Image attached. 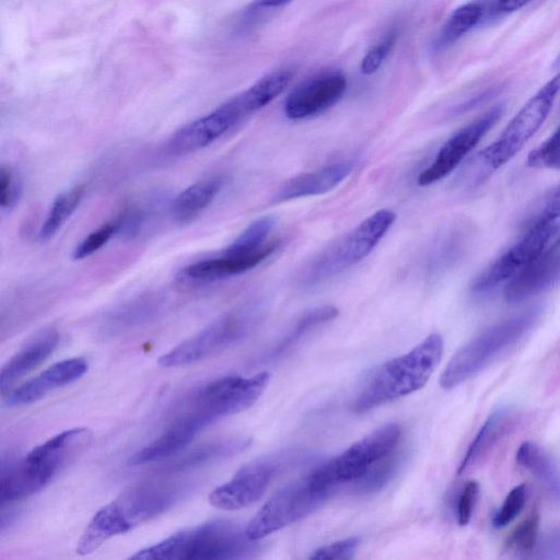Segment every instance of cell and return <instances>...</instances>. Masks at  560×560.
<instances>
[{"mask_svg": "<svg viewBox=\"0 0 560 560\" xmlns=\"http://www.w3.org/2000/svg\"><path fill=\"white\" fill-rule=\"evenodd\" d=\"M443 348L442 336L431 334L409 352L384 363L353 400V412H368L422 388L440 363Z\"/></svg>", "mask_w": 560, "mask_h": 560, "instance_id": "obj_1", "label": "cell"}, {"mask_svg": "<svg viewBox=\"0 0 560 560\" xmlns=\"http://www.w3.org/2000/svg\"><path fill=\"white\" fill-rule=\"evenodd\" d=\"M240 524L215 520L175 533L156 545L139 550L130 559H241L258 551Z\"/></svg>", "mask_w": 560, "mask_h": 560, "instance_id": "obj_2", "label": "cell"}, {"mask_svg": "<svg viewBox=\"0 0 560 560\" xmlns=\"http://www.w3.org/2000/svg\"><path fill=\"white\" fill-rule=\"evenodd\" d=\"M541 308L533 306L481 331L450 360L440 385L451 389L479 373L526 336L538 322Z\"/></svg>", "mask_w": 560, "mask_h": 560, "instance_id": "obj_3", "label": "cell"}, {"mask_svg": "<svg viewBox=\"0 0 560 560\" xmlns=\"http://www.w3.org/2000/svg\"><path fill=\"white\" fill-rule=\"evenodd\" d=\"M265 313L266 305L260 300L243 303L160 357L159 364L180 366L215 355L246 338L262 320Z\"/></svg>", "mask_w": 560, "mask_h": 560, "instance_id": "obj_4", "label": "cell"}, {"mask_svg": "<svg viewBox=\"0 0 560 560\" xmlns=\"http://www.w3.org/2000/svg\"><path fill=\"white\" fill-rule=\"evenodd\" d=\"M559 75L550 79L517 112L500 137L485 148L471 163L474 183L479 184L512 160L547 119L559 92Z\"/></svg>", "mask_w": 560, "mask_h": 560, "instance_id": "obj_5", "label": "cell"}, {"mask_svg": "<svg viewBox=\"0 0 560 560\" xmlns=\"http://www.w3.org/2000/svg\"><path fill=\"white\" fill-rule=\"evenodd\" d=\"M396 220L389 209H380L351 231L330 243L304 268V285L320 283L364 259L380 243Z\"/></svg>", "mask_w": 560, "mask_h": 560, "instance_id": "obj_6", "label": "cell"}, {"mask_svg": "<svg viewBox=\"0 0 560 560\" xmlns=\"http://www.w3.org/2000/svg\"><path fill=\"white\" fill-rule=\"evenodd\" d=\"M559 189L549 195L527 231L474 281L471 292L485 294L508 281L517 270L541 254L558 237Z\"/></svg>", "mask_w": 560, "mask_h": 560, "instance_id": "obj_7", "label": "cell"}, {"mask_svg": "<svg viewBox=\"0 0 560 560\" xmlns=\"http://www.w3.org/2000/svg\"><path fill=\"white\" fill-rule=\"evenodd\" d=\"M269 380L268 372L250 377L232 375L218 378L196 390L177 413L190 416L207 427L222 417L249 408Z\"/></svg>", "mask_w": 560, "mask_h": 560, "instance_id": "obj_8", "label": "cell"}, {"mask_svg": "<svg viewBox=\"0 0 560 560\" xmlns=\"http://www.w3.org/2000/svg\"><path fill=\"white\" fill-rule=\"evenodd\" d=\"M335 493L317 486L308 474L269 499L245 526V533L250 539H261L311 515Z\"/></svg>", "mask_w": 560, "mask_h": 560, "instance_id": "obj_9", "label": "cell"}, {"mask_svg": "<svg viewBox=\"0 0 560 560\" xmlns=\"http://www.w3.org/2000/svg\"><path fill=\"white\" fill-rule=\"evenodd\" d=\"M401 435L395 422L374 429L338 456L323 463L311 475L323 486L338 490L360 478L374 463L393 452Z\"/></svg>", "mask_w": 560, "mask_h": 560, "instance_id": "obj_10", "label": "cell"}, {"mask_svg": "<svg viewBox=\"0 0 560 560\" xmlns=\"http://www.w3.org/2000/svg\"><path fill=\"white\" fill-rule=\"evenodd\" d=\"M503 110V105H497L455 132L440 148L432 163L417 176V185L429 186L450 175L497 124Z\"/></svg>", "mask_w": 560, "mask_h": 560, "instance_id": "obj_11", "label": "cell"}, {"mask_svg": "<svg viewBox=\"0 0 560 560\" xmlns=\"http://www.w3.org/2000/svg\"><path fill=\"white\" fill-rule=\"evenodd\" d=\"M186 490L178 481L151 480L129 487L113 502L131 529L171 509Z\"/></svg>", "mask_w": 560, "mask_h": 560, "instance_id": "obj_12", "label": "cell"}, {"mask_svg": "<svg viewBox=\"0 0 560 560\" xmlns=\"http://www.w3.org/2000/svg\"><path fill=\"white\" fill-rule=\"evenodd\" d=\"M347 78L338 70L318 72L299 83L284 102V114L293 120L317 116L343 96Z\"/></svg>", "mask_w": 560, "mask_h": 560, "instance_id": "obj_13", "label": "cell"}, {"mask_svg": "<svg viewBox=\"0 0 560 560\" xmlns=\"http://www.w3.org/2000/svg\"><path fill=\"white\" fill-rule=\"evenodd\" d=\"M280 465L276 459H259L245 465L231 480L212 490L210 504L226 511L253 504L265 494Z\"/></svg>", "mask_w": 560, "mask_h": 560, "instance_id": "obj_14", "label": "cell"}, {"mask_svg": "<svg viewBox=\"0 0 560 560\" xmlns=\"http://www.w3.org/2000/svg\"><path fill=\"white\" fill-rule=\"evenodd\" d=\"M230 101L179 128L165 143V154L180 156L201 150L243 120Z\"/></svg>", "mask_w": 560, "mask_h": 560, "instance_id": "obj_15", "label": "cell"}, {"mask_svg": "<svg viewBox=\"0 0 560 560\" xmlns=\"http://www.w3.org/2000/svg\"><path fill=\"white\" fill-rule=\"evenodd\" d=\"M560 271L559 240L549 244L536 258L517 270L503 289L505 302L515 304L528 300L558 282Z\"/></svg>", "mask_w": 560, "mask_h": 560, "instance_id": "obj_16", "label": "cell"}, {"mask_svg": "<svg viewBox=\"0 0 560 560\" xmlns=\"http://www.w3.org/2000/svg\"><path fill=\"white\" fill-rule=\"evenodd\" d=\"M279 241L264 244L258 249L244 255H220L186 266L179 279L195 284L211 283L228 277L244 273L264 262L279 247Z\"/></svg>", "mask_w": 560, "mask_h": 560, "instance_id": "obj_17", "label": "cell"}, {"mask_svg": "<svg viewBox=\"0 0 560 560\" xmlns=\"http://www.w3.org/2000/svg\"><path fill=\"white\" fill-rule=\"evenodd\" d=\"M59 338V332L55 328H44L1 365L0 395L8 397L21 380L55 351Z\"/></svg>", "mask_w": 560, "mask_h": 560, "instance_id": "obj_18", "label": "cell"}, {"mask_svg": "<svg viewBox=\"0 0 560 560\" xmlns=\"http://www.w3.org/2000/svg\"><path fill=\"white\" fill-rule=\"evenodd\" d=\"M355 163L354 159H348L295 176L275 192L272 201L285 202L328 192L351 174Z\"/></svg>", "mask_w": 560, "mask_h": 560, "instance_id": "obj_19", "label": "cell"}, {"mask_svg": "<svg viewBox=\"0 0 560 560\" xmlns=\"http://www.w3.org/2000/svg\"><path fill=\"white\" fill-rule=\"evenodd\" d=\"M88 371V363L82 358L59 361L37 376L15 387L8 396L11 404L26 405L38 401L49 392L71 384Z\"/></svg>", "mask_w": 560, "mask_h": 560, "instance_id": "obj_20", "label": "cell"}, {"mask_svg": "<svg viewBox=\"0 0 560 560\" xmlns=\"http://www.w3.org/2000/svg\"><path fill=\"white\" fill-rule=\"evenodd\" d=\"M55 472L50 466L27 456L0 468V504L34 494L46 486Z\"/></svg>", "mask_w": 560, "mask_h": 560, "instance_id": "obj_21", "label": "cell"}, {"mask_svg": "<svg viewBox=\"0 0 560 560\" xmlns=\"http://www.w3.org/2000/svg\"><path fill=\"white\" fill-rule=\"evenodd\" d=\"M203 428L192 417L176 415L156 439L131 456L129 463L142 465L175 455L185 448Z\"/></svg>", "mask_w": 560, "mask_h": 560, "instance_id": "obj_22", "label": "cell"}, {"mask_svg": "<svg viewBox=\"0 0 560 560\" xmlns=\"http://www.w3.org/2000/svg\"><path fill=\"white\" fill-rule=\"evenodd\" d=\"M515 418L516 412L510 407H500L494 410L487 418L468 446V450L458 466V475H463L469 468L487 457L511 430Z\"/></svg>", "mask_w": 560, "mask_h": 560, "instance_id": "obj_23", "label": "cell"}, {"mask_svg": "<svg viewBox=\"0 0 560 560\" xmlns=\"http://www.w3.org/2000/svg\"><path fill=\"white\" fill-rule=\"evenodd\" d=\"M91 440L92 432L88 428L69 429L34 447L26 456L58 471L83 452Z\"/></svg>", "mask_w": 560, "mask_h": 560, "instance_id": "obj_24", "label": "cell"}, {"mask_svg": "<svg viewBox=\"0 0 560 560\" xmlns=\"http://www.w3.org/2000/svg\"><path fill=\"white\" fill-rule=\"evenodd\" d=\"M294 75L290 67H281L259 78L253 85L231 100L243 118L260 110L289 85Z\"/></svg>", "mask_w": 560, "mask_h": 560, "instance_id": "obj_25", "label": "cell"}, {"mask_svg": "<svg viewBox=\"0 0 560 560\" xmlns=\"http://www.w3.org/2000/svg\"><path fill=\"white\" fill-rule=\"evenodd\" d=\"M516 462L529 471L559 501V469L552 456L538 444L523 442L516 452Z\"/></svg>", "mask_w": 560, "mask_h": 560, "instance_id": "obj_26", "label": "cell"}, {"mask_svg": "<svg viewBox=\"0 0 560 560\" xmlns=\"http://www.w3.org/2000/svg\"><path fill=\"white\" fill-rule=\"evenodd\" d=\"M222 188V178L199 180L183 190L172 202L171 211L178 222H189L201 213Z\"/></svg>", "mask_w": 560, "mask_h": 560, "instance_id": "obj_27", "label": "cell"}, {"mask_svg": "<svg viewBox=\"0 0 560 560\" xmlns=\"http://www.w3.org/2000/svg\"><path fill=\"white\" fill-rule=\"evenodd\" d=\"M161 294L145 293L121 306L110 318V330L118 332L144 325L154 319L163 308Z\"/></svg>", "mask_w": 560, "mask_h": 560, "instance_id": "obj_28", "label": "cell"}, {"mask_svg": "<svg viewBox=\"0 0 560 560\" xmlns=\"http://www.w3.org/2000/svg\"><path fill=\"white\" fill-rule=\"evenodd\" d=\"M339 314V310L334 305H322L303 313L287 331V334L270 349L268 359H275L294 345L316 327L334 320Z\"/></svg>", "mask_w": 560, "mask_h": 560, "instance_id": "obj_29", "label": "cell"}, {"mask_svg": "<svg viewBox=\"0 0 560 560\" xmlns=\"http://www.w3.org/2000/svg\"><path fill=\"white\" fill-rule=\"evenodd\" d=\"M483 19V7L479 1L468 2L455 9L440 31L435 47L445 48L459 39Z\"/></svg>", "mask_w": 560, "mask_h": 560, "instance_id": "obj_30", "label": "cell"}, {"mask_svg": "<svg viewBox=\"0 0 560 560\" xmlns=\"http://www.w3.org/2000/svg\"><path fill=\"white\" fill-rule=\"evenodd\" d=\"M85 192L84 185H77L71 189H68L59 194L44 221L40 231L39 238L45 242L50 240L72 215V213L79 207Z\"/></svg>", "mask_w": 560, "mask_h": 560, "instance_id": "obj_31", "label": "cell"}, {"mask_svg": "<svg viewBox=\"0 0 560 560\" xmlns=\"http://www.w3.org/2000/svg\"><path fill=\"white\" fill-rule=\"evenodd\" d=\"M400 463L401 454L390 452L351 482L352 490L357 494H371L381 490L394 477Z\"/></svg>", "mask_w": 560, "mask_h": 560, "instance_id": "obj_32", "label": "cell"}, {"mask_svg": "<svg viewBox=\"0 0 560 560\" xmlns=\"http://www.w3.org/2000/svg\"><path fill=\"white\" fill-rule=\"evenodd\" d=\"M276 224L272 215H264L250 224L223 250V255H244L254 252L267 243Z\"/></svg>", "mask_w": 560, "mask_h": 560, "instance_id": "obj_33", "label": "cell"}, {"mask_svg": "<svg viewBox=\"0 0 560 560\" xmlns=\"http://www.w3.org/2000/svg\"><path fill=\"white\" fill-rule=\"evenodd\" d=\"M247 445V440H226L218 443L208 444L201 446L191 454H188L180 460L174 463L171 470L179 471L202 464L205 462L231 455L242 451Z\"/></svg>", "mask_w": 560, "mask_h": 560, "instance_id": "obj_34", "label": "cell"}, {"mask_svg": "<svg viewBox=\"0 0 560 560\" xmlns=\"http://www.w3.org/2000/svg\"><path fill=\"white\" fill-rule=\"evenodd\" d=\"M539 514L533 511L509 536L505 548L526 558L538 539Z\"/></svg>", "mask_w": 560, "mask_h": 560, "instance_id": "obj_35", "label": "cell"}, {"mask_svg": "<svg viewBox=\"0 0 560 560\" xmlns=\"http://www.w3.org/2000/svg\"><path fill=\"white\" fill-rule=\"evenodd\" d=\"M560 133L557 128L544 142L532 150L526 165L532 168L559 170Z\"/></svg>", "mask_w": 560, "mask_h": 560, "instance_id": "obj_36", "label": "cell"}, {"mask_svg": "<svg viewBox=\"0 0 560 560\" xmlns=\"http://www.w3.org/2000/svg\"><path fill=\"white\" fill-rule=\"evenodd\" d=\"M150 211L141 206L126 207L114 220L116 234L125 240L138 236L144 229Z\"/></svg>", "mask_w": 560, "mask_h": 560, "instance_id": "obj_37", "label": "cell"}, {"mask_svg": "<svg viewBox=\"0 0 560 560\" xmlns=\"http://www.w3.org/2000/svg\"><path fill=\"white\" fill-rule=\"evenodd\" d=\"M527 500V486L521 483L514 487L505 497L502 505L493 515L492 526L503 528L513 522L522 512Z\"/></svg>", "mask_w": 560, "mask_h": 560, "instance_id": "obj_38", "label": "cell"}, {"mask_svg": "<svg viewBox=\"0 0 560 560\" xmlns=\"http://www.w3.org/2000/svg\"><path fill=\"white\" fill-rule=\"evenodd\" d=\"M114 235L116 226L114 221L107 222L85 236L74 248L73 259H84L102 248Z\"/></svg>", "mask_w": 560, "mask_h": 560, "instance_id": "obj_39", "label": "cell"}, {"mask_svg": "<svg viewBox=\"0 0 560 560\" xmlns=\"http://www.w3.org/2000/svg\"><path fill=\"white\" fill-rule=\"evenodd\" d=\"M397 38V31H389L377 44H375L363 57L361 61V72L372 74L376 72L386 57L389 55Z\"/></svg>", "mask_w": 560, "mask_h": 560, "instance_id": "obj_40", "label": "cell"}, {"mask_svg": "<svg viewBox=\"0 0 560 560\" xmlns=\"http://www.w3.org/2000/svg\"><path fill=\"white\" fill-rule=\"evenodd\" d=\"M360 545V538L352 536L325 546L313 551L310 559L317 560H348L354 557Z\"/></svg>", "mask_w": 560, "mask_h": 560, "instance_id": "obj_41", "label": "cell"}, {"mask_svg": "<svg viewBox=\"0 0 560 560\" xmlns=\"http://www.w3.org/2000/svg\"><path fill=\"white\" fill-rule=\"evenodd\" d=\"M21 195V184L13 171L0 164V207L10 208Z\"/></svg>", "mask_w": 560, "mask_h": 560, "instance_id": "obj_42", "label": "cell"}, {"mask_svg": "<svg viewBox=\"0 0 560 560\" xmlns=\"http://www.w3.org/2000/svg\"><path fill=\"white\" fill-rule=\"evenodd\" d=\"M478 492L479 483L476 480H469L463 488L457 502V521L460 526L469 523Z\"/></svg>", "mask_w": 560, "mask_h": 560, "instance_id": "obj_43", "label": "cell"}, {"mask_svg": "<svg viewBox=\"0 0 560 560\" xmlns=\"http://www.w3.org/2000/svg\"><path fill=\"white\" fill-rule=\"evenodd\" d=\"M560 553V537L559 530H552L542 538L541 541H536L534 548L526 558L534 559H558Z\"/></svg>", "mask_w": 560, "mask_h": 560, "instance_id": "obj_44", "label": "cell"}, {"mask_svg": "<svg viewBox=\"0 0 560 560\" xmlns=\"http://www.w3.org/2000/svg\"><path fill=\"white\" fill-rule=\"evenodd\" d=\"M532 0H488L481 2L485 16H500L510 14L525 7Z\"/></svg>", "mask_w": 560, "mask_h": 560, "instance_id": "obj_45", "label": "cell"}, {"mask_svg": "<svg viewBox=\"0 0 560 560\" xmlns=\"http://www.w3.org/2000/svg\"><path fill=\"white\" fill-rule=\"evenodd\" d=\"M293 0H254L252 5L256 9H277L281 8Z\"/></svg>", "mask_w": 560, "mask_h": 560, "instance_id": "obj_46", "label": "cell"}, {"mask_svg": "<svg viewBox=\"0 0 560 560\" xmlns=\"http://www.w3.org/2000/svg\"><path fill=\"white\" fill-rule=\"evenodd\" d=\"M2 522H3V521H2V516H0V524H2Z\"/></svg>", "mask_w": 560, "mask_h": 560, "instance_id": "obj_47", "label": "cell"}]
</instances>
